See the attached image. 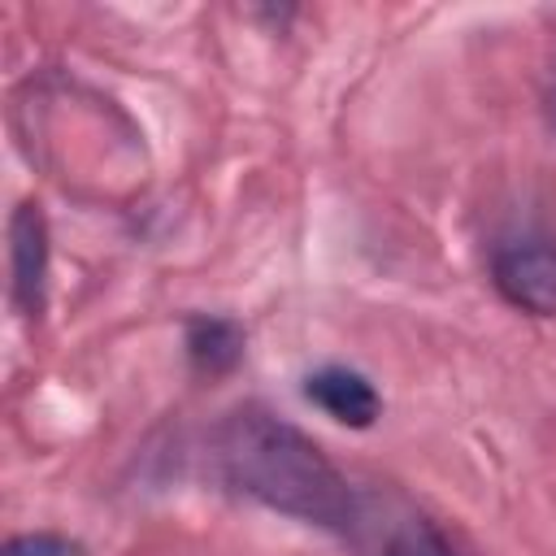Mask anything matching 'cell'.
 I'll use <instances>...</instances> for the list:
<instances>
[{"mask_svg": "<svg viewBox=\"0 0 556 556\" xmlns=\"http://www.w3.org/2000/svg\"><path fill=\"white\" fill-rule=\"evenodd\" d=\"M213 465L230 491L274 513L326 526L334 534L348 521L356 482H348L304 430L265 408H235L213 430Z\"/></svg>", "mask_w": 556, "mask_h": 556, "instance_id": "1", "label": "cell"}, {"mask_svg": "<svg viewBox=\"0 0 556 556\" xmlns=\"http://www.w3.org/2000/svg\"><path fill=\"white\" fill-rule=\"evenodd\" d=\"M339 539L352 556H452L443 530L391 486H356Z\"/></svg>", "mask_w": 556, "mask_h": 556, "instance_id": "2", "label": "cell"}, {"mask_svg": "<svg viewBox=\"0 0 556 556\" xmlns=\"http://www.w3.org/2000/svg\"><path fill=\"white\" fill-rule=\"evenodd\" d=\"M491 282L513 308L534 317H556V239L521 235L495 243Z\"/></svg>", "mask_w": 556, "mask_h": 556, "instance_id": "3", "label": "cell"}, {"mask_svg": "<svg viewBox=\"0 0 556 556\" xmlns=\"http://www.w3.org/2000/svg\"><path fill=\"white\" fill-rule=\"evenodd\" d=\"M304 391H308V400L317 408H326L334 421L356 426V430L374 426L378 413H382V400L369 387V378H361L356 369H343V365H326V369L308 374V387Z\"/></svg>", "mask_w": 556, "mask_h": 556, "instance_id": "4", "label": "cell"}, {"mask_svg": "<svg viewBox=\"0 0 556 556\" xmlns=\"http://www.w3.org/2000/svg\"><path fill=\"white\" fill-rule=\"evenodd\" d=\"M43 274H48V235L35 204H22L13 217V291L26 313L43 304Z\"/></svg>", "mask_w": 556, "mask_h": 556, "instance_id": "5", "label": "cell"}, {"mask_svg": "<svg viewBox=\"0 0 556 556\" xmlns=\"http://www.w3.org/2000/svg\"><path fill=\"white\" fill-rule=\"evenodd\" d=\"M187 348H191V361L200 369L222 374V369H230L243 356V334L226 317H195L187 326Z\"/></svg>", "mask_w": 556, "mask_h": 556, "instance_id": "6", "label": "cell"}, {"mask_svg": "<svg viewBox=\"0 0 556 556\" xmlns=\"http://www.w3.org/2000/svg\"><path fill=\"white\" fill-rule=\"evenodd\" d=\"M4 556H87L74 539L65 534H48V530H35V534H17L4 543Z\"/></svg>", "mask_w": 556, "mask_h": 556, "instance_id": "7", "label": "cell"}, {"mask_svg": "<svg viewBox=\"0 0 556 556\" xmlns=\"http://www.w3.org/2000/svg\"><path fill=\"white\" fill-rule=\"evenodd\" d=\"M552 126H556V91H552Z\"/></svg>", "mask_w": 556, "mask_h": 556, "instance_id": "8", "label": "cell"}]
</instances>
